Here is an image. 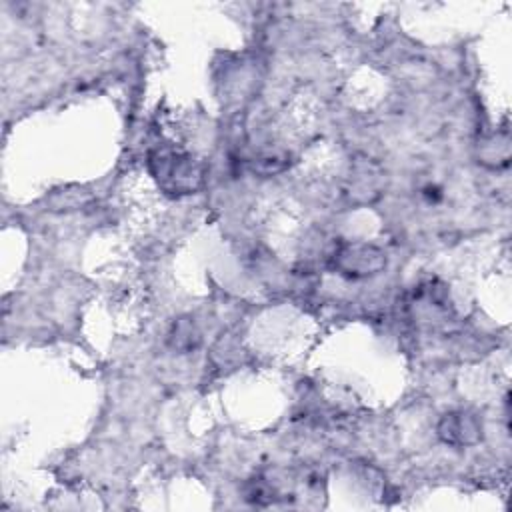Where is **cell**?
Segmentation results:
<instances>
[{"instance_id":"6da1fadb","label":"cell","mask_w":512,"mask_h":512,"mask_svg":"<svg viewBox=\"0 0 512 512\" xmlns=\"http://www.w3.org/2000/svg\"><path fill=\"white\" fill-rule=\"evenodd\" d=\"M150 168L154 178L172 192H192L202 180L200 168L192 158L168 150L154 152L150 156Z\"/></svg>"},{"instance_id":"7a4b0ae2","label":"cell","mask_w":512,"mask_h":512,"mask_svg":"<svg viewBox=\"0 0 512 512\" xmlns=\"http://www.w3.org/2000/svg\"><path fill=\"white\" fill-rule=\"evenodd\" d=\"M334 268L350 278H366L378 274L386 266V256L380 248L364 242L342 244L332 256Z\"/></svg>"},{"instance_id":"3957f363","label":"cell","mask_w":512,"mask_h":512,"mask_svg":"<svg viewBox=\"0 0 512 512\" xmlns=\"http://www.w3.org/2000/svg\"><path fill=\"white\" fill-rule=\"evenodd\" d=\"M438 436L452 446H472L482 438V424L470 412H448L438 422Z\"/></svg>"}]
</instances>
